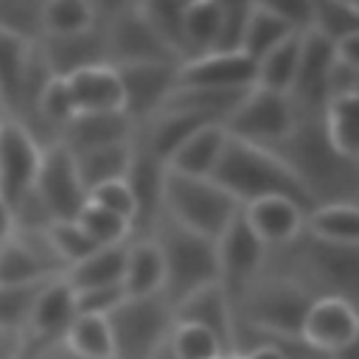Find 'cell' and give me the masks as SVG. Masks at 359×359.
I'll use <instances>...</instances> for the list:
<instances>
[{"label": "cell", "instance_id": "cell-14", "mask_svg": "<svg viewBox=\"0 0 359 359\" xmlns=\"http://www.w3.org/2000/svg\"><path fill=\"white\" fill-rule=\"evenodd\" d=\"M118 70L123 87V115L132 123H143L151 118L168 93L177 87L180 62H135V65H112Z\"/></svg>", "mask_w": 359, "mask_h": 359}, {"label": "cell", "instance_id": "cell-4", "mask_svg": "<svg viewBox=\"0 0 359 359\" xmlns=\"http://www.w3.org/2000/svg\"><path fill=\"white\" fill-rule=\"evenodd\" d=\"M314 297L317 294L286 275L261 272L233 303L236 325L264 334H300Z\"/></svg>", "mask_w": 359, "mask_h": 359}, {"label": "cell", "instance_id": "cell-45", "mask_svg": "<svg viewBox=\"0 0 359 359\" xmlns=\"http://www.w3.org/2000/svg\"><path fill=\"white\" fill-rule=\"evenodd\" d=\"M90 6H93V11H95L98 22H107V20H112L115 14H121V11L132 8V6H137V0H90Z\"/></svg>", "mask_w": 359, "mask_h": 359}, {"label": "cell", "instance_id": "cell-28", "mask_svg": "<svg viewBox=\"0 0 359 359\" xmlns=\"http://www.w3.org/2000/svg\"><path fill=\"white\" fill-rule=\"evenodd\" d=\"M123 255H126V244L98 247V250H93L87 258H81L79 264L67 266L62 278L70 283L73 292L98 289V286H121Z\"/></svg>", "mask_w": 359, "mask_h": 359}, {"label": "cell", "instance_id": "cell-16", "mask_svg": "<svg viewBox=\"0 0 359 359\" xmlns=\"http://www.w3.org/2000/svg\"><path fill=\"white\" fill-rule=\"evenodd\" d=\"M171 314H174V323H191L213 334L222 342L224 353L236 351V311L222 283H210L191 292L171 309Z\"/></svg>", "mask_w": 359, "mask_h": 359}, {"label": "cell", "instance_id": "cell-17", "mask_svg": "<svg viewBox=\"0 0 359 359\" xmlns=\"http://www.w3.org/2000/svg\"><path fill=\"white\" fill-rule=\"evenodd\" d=\"M334 59V42L314 31H303L300 36V56L297 73L289 90L292 104L300 112H323L325 104V73Z\"/></svg>", "mask_w": 359, "mask_h": 359}, {"label": "cell", "instance_id": "cell-18", "mask_svg": "<svg viewBox=\"0 0 359 359\" xmlns=\"http://www.w3.org/2000/svg\"><path fill=\"white\" fill-rule=\"evenodd\" d=\"M241 219L247 222V227L258 236V241L266 250H278L303 233L306 210L294 199L266 196V199H255V202L244 205Z\"/></svg>", "mask_w": 359, "mask_h": 359}, {"label": "cell", "instance_id": "cell-6", "mask_svg": "<svg viewBox=\"0 0 359 359\" xmlns=\"http://www.w3.org/2000/svg\"><path fill=\"white\" fill-rule=\"evenodd\" d=\"M112 359H149L171 334L174 314L163 294L123 297L107 314Z\"/></svg>", "mask_w": 359, "mask_h": 359}, {"label": "cell", "instance_id": "cell-24", "mask_svg": "<svg viewBox=\"0 0 359 359\" xmlns=\"http://www.w3.org/2000/svg\"><path fill=\"white\" fill-rule=\"evenodd\" d=\"M163 255L154 238L137 236L126 241V255H123V275H121V289L126 297H149V294H163Z\"/></svg>", "mask_w": 359, "mask_h": 359}, {"label": "cell", "instance_id": "cell-38", "mask_svg": "<svg viewBox=\"0 0 359 359\" xmlns=\"http://www.w3.org/2000/svg\"><path fill=\"white\" fill-rule=\"evenodd\" d=\"M45 236H48V244H50V250L56 252V258H59V264L65 269L79 264L81 258H87L93 250H98L90 241V236L79 227L76 219L73 222H50L45 227Z\"/></svg>", "mask_w": 359, "mask_h": 359}, {"label": "cell", "instance_id": "cell-47", "mask_svg": "<svg viewBox=\"0 0 359 359\" xmlns=\"http://www.w3.org/2000/svg\"><path fill=\"white\" fill-rule=\"evenodd\" d=\"M20 334L0 331V359H20Z\"/></svg>", "mask_w": 359, "mask_h": 359}, {"label": "cell", "instance_id": "cell-50", "mask_svg": "<svg viewBox=\"0 0 359 359\" xmlns=\"http://www.w3.org/2000/svg\"><path fill=\"white\" fill-rule=\"evenodd\" d=\"M149 359H180V356L174 353V348H171V345H168V339H165V342H163V345H160Z\"/></svg>", "mask_w": 359, "mask_h": 359}, {"label": "cell", "instance_id": "cell-19", "mask_svg": "<svg viewBox=\"0 0 359 359\" xmlns=\"http://www.w3.org/2000/svg\"><path fill=\"white\" fill-rule=\"evenodd\" d=\"M135 143V140H132ZM163 180H165V165L151 157L149 151H143L140 146H135L129 171L123 177V182L129 185L132 196H135V227L132 236H149L154 222L163 213Z\"/></svg>", "mask_w": 359, "mask_h": 359}, {"label": "cell", "instance_id": "cell-20", "mask_svg": "<svg viewBox=\"0 0 359 359\" xmlns=\"http://www.w3.org/2000/svg\"><path fill=\"white\" fill-rule=\"evenodd\" d=\"M36 48H39L50 76H62V79L81 67L107 62V42H104L101 22H95L90 31L76 34V36H42L36 42Z\"/></svg>", "mask_w": 359, "mask_h": 359}, {"label": "cell", "instance_id": "cell-33", "mask_svg": "<svg viewBox=\"0 0 359 359\" xmlns=\"http://www.w3.org/2000/svg\"><path fill=\"white\" fill-rule=\"evenodd\" d=\"M98 22L90 0H45L42 36H76Z\"/></svg>", "mask_w": 359, "mask_h": 359}, {"label": "cell", "instance_id": "cell-7", "mask_svg": "<svg viewBox=\"0 0 359 359\" xmlns=\"http://www.w3.org/2000/svg\"><path fill=\"white\" fill-rule=\"evenodd\" d=\"M294 121H297V107L292 104L289 95L252 84L222 126L236 140L275 149L292 132Z\"/></svg>", "mask_w": 359, "mask_h": 359}, {"label": "cell", "instance_id": "cell-12", "mask_svg": "<svg viewBox=\"0 0 359 359\" xmlns=\"http://www.w3.org/2000/svg\"><path fill=\"white\" fill-rule=\"evenodd\" d=\"M269 250L258 241V236L247 227L241 213L227 224V230L216 238V261H219V283L227 292L230 303L264 272Z\"/></svg>", "mask_w": 359, "mask_h": 359}, {"label": "cell", "instance_id": "cell-9", "mask_svg": "<svg viewBox=\"0 0 359 359\" xmlns=\"http://www.w3.org/2000/svg\"><path fill=\"white\" fill-rule=\"evenodd\" d=\"M300 337L317 353L331 359H353L359 339V314L353 300L339 294H320L311 300Z\"/></svg>", "mask_w": 359, "mask_h": 359}, {"label": "cell", "instance_id": "cell-49", "mask_svg": "<svg viewBox=\"0 0 359 359\" xmlns=\"http://www.w3.org/2000/svg\"><path fill=\"white\" fill-rule=\"evenodd\" d=\"M213 3L219 11H241V8H252V0H208Z\"/></svg>", "mask_w": 359, "mask_h": 359}, {"label": "cell", "instance_id": "cell-8", "mask_svg": "<svg viewBox=\"0 0 359 359\" xmlns=\"http://www.w3.org/2000/svg\"><path fill=\"white\" fill-rule=\"evenodd\" d=\"M109 65L135 62H182L180 50L165 39V34L137 8H126L112 20L101 22Z\"/></svg>", "mask_w": 359, "mask_h": 359}, {"label": "cell", "instance_id": "cell-40", "mask_svg": "<svg viewBox=\"0 0 359 359\" xmlns=\"http://www.w3.org/2000/svg\"><path fill=\"white\" fill-rule=\"evenodd\" d=\"M42 3L45 0H0V28L25 36L28 42L42 39Z\"/></svg>", "mask_w": 359, "mask_h": 359}, {"label": "cell", "instance_id": "cell-15", "mask_svg": "<svg viewBox=\"0 0 359 359\" xmlns=\"http://www.w3.org/2000/svg\"><path fill=\"white\" fill-rule=\"evenodd\" d=\"M177 84L202 90H250L255 84V62L241 50H208L180 62Z\"/></svg>", "mask_w": 359, "mask_h": 359}, {"label": "cell", "instance_id": "cell-52", "mask_svg": "<svg viewBox=\"0 0 359 359\" xmlns=\"http://www.w3.org/2000/svg\"><path fill=\"white\" fill-rule=\"evenodd\" d=\"M3 118H6V115H3V109H0V123H3Z\"/></svg>", "mask_w": 359, "mask_h": 359}, {"label": "cell", "instance_id": "cell-42", "mask_svg": "<svg viewBox=\"0 0 359 359\" xmlns=\"http://www.w3.org/2000/svg\"><path fill=\"white\" fill-rule=\"evenodd\" d=\"M255 8L278 17L294 31H309L311 22V0H252Z\"/></svg>", "mask_w": 359, "mask_h": 359}, {"label": "cell", "instance_id": "cell-21", "mask_svg": "<svg viewBox=\"0 0 359 359\" xmlns=\"http://www.w3.org/2000/svg\"><path fill=\"white\" fill-rule=\"evenodd\" d=\"M129 140H135V123L123 112H79L59 132V143L70 154Z\"/></svg>", "mask_w": 359, "mask_h": 359}, {"label": "cell", "instance_id": "cell-32", "mask_svg": "<svg viewBox=\"0 0 359 359\" xmlns=\"http://www.w3.org/2000/svg\"><path fill=\"white\" fill-rule=\"evenodd\" d=\"M62 345L76 359H112V337H109L107 317L76 314Z\"/></svg>", "mask_w": 359, "mask_h": 359}, {"label": "cell", "instance_id": "cell-41", "mask_svg": "<svg viewBox=\"0 0 359 359\" xmlns=\"http://www.w3.org/2000/svg\"><path fill=\"white\" fill-rule=\"evenodd\" d=\"M87 202L118 213L121 219H126L135 227V196H132V191H129V185L123 180H112V182H104V185L93 188L87 194Z\"/></svg>", "mask_w": 359, "mask_h": 359}, {"label": "cell", "instance_id": "cell-23", "mask_svg": "<svg viewBox=\"0 0 359 359\" xmlns=\"http://www.w3.org/2000/svg\"><path fill=\"white\" fill-rule=\"evenodd\" d=\"M224 143H227L224 126L222 123H205L196 132H191L171 151V157L165 160V168L174 174H182V177L210 180L216 165H219V157L224 151Z\"/></svg>", "mask_w": 359, "mask_h": 359}, {"label": "cell", "instance_id": "cell-25", "mask_svg": "<svg viewBox=\"0 0 359 359\" xmlns=\"http://www.w3.org/2000/svg\"><path fill=\"white\" fill-rule=\"evenodd\" d=\"M303 233L317 241L337 247L359 244V208L356 202H325L314 205L303 219Z\"/></svg>", "mask_w": 359, "mask_h": 359}, {"label": "cell", "instance_id": "cell-39", "mask_svg": "<svg viewBox=\"0 0 359 359\" xmlns=\"http://www.w3.org/2000/svg\"><path fill=\"white\" fill-rule=\"evenodd\" d=\"M168 345L174 348L180 359H222L224 356L222 342L205 328L191 325V323H174L168 334Z\"/></svg>", "mask_w": 359, "mask_h": 359}, {"label": "cell", "instance_id": "cell-10", "mask_svg": "<svg viewBox=\"0 0 359 359\" xmlns=\"http://www.w3.org/2000/svg\"><path fill=\"white\" fill-rule=\"evenodd\" d=\"M31 194L45 208L50 222H73L87 205V188L79 180L73 154L59 140L42 149V163Z\"/></svg>", "mask_w": 359, "mask_h": 359}, {"label": "cell", "instance_id": "cell-44", "mask_svg": "<svg viewBox=\"0 0 359 359\" xmlns=\"http://www.w3.org/2000/svg\"><path fill=\"white\" fill-rule=\"evenodd\" d=\"M337 95H359V65H348L334 56L325 73V101Z\"/></svg>", "mask_w": 359, "mask_h": 359}, {"label": "cell", "instance_id": "cell-48", "mask_svg": "<svg viewBox=\"0 0 359 359\" xmlns=\"http://www.w3.org/2000/svg\"><path fill=\"white\" fill-rule=\"evenodd\" d=\"M14 210H11V205L0 196V241H6L11 233H14Z\"/></svg>", "mask_w": 359, "mask_h": 359}, {"label": "cell", "instance_id": "cell-11", "mask_svg": "<svg viewBox=\"0 0 359 359\" xmlns=\"http://www.w3.org/2000/svg\"><path fill=\"white\" fill-rule=\"evenodd\" d=\"M76 320V294L70 289V283L59 275V278H50L34 309H31V317L25 323V331L20 337V359L22 356H36L48 348H53L56 342L65 339L70 323Z\"/></svg>", "mask_w": 359, "mask_h": 359}, {"label": "cell", "instance_id": "cell-3", "mask_svg": "<svg viewBox=\"0 0 359 359\" xmlns=\"http://www.w3.org/2000/svg\"><path fill=\"white\" fill-rule=\"evenodd\" d=\"M149 238L160 247L163 255V300L174 309L191 292L219 283V261H216V241L196 236L168 216L160 213Z\"/></svg>", "mask_w": 359, "mask_h": 359}, {"label": "cell", "instance_id": "cell-51", "mask_svg": "<svg viewBox=\"0 0 359 359\" xmlns=\"http://www.w3.org/2000/svg\"><path fill=\"white\" fill-rule=\"evenodd\" d=\"M222 359H244V356H241V353H238V351H233V353H224V356H222Z\"/></svg>", "mask_w": 359, "mask_h": 359}, {"label": "cell", "instance_id": "cell-30", "mask_svg": "<svg viewBox=\"0 0 359 359\" xmlns=\"http://www.w3.org/2000/svg\"><path fill=\"white\" fill-rule=\"evenodd\" d=\"M34 45L36 42H28L25 36L0 28V109L3 115H8L17 101Z\"/></svg>", "mask_w": 359, "mask_h": 359}, {"label": "cell", "instance_id": "cell-2", "mask_svg": "<svg viewBox=\"0 0 359 359\" xmlns=\"http://www.w3.org/2000/svg\"><path fill=\"white\" fill-rule=\"evenodd\" d=\"M224 194H230L241 208L266 199V196H286L294 199L306 213L314 208L300 180L292 174V168L272 151L255 143H244L227 135L224 151L219 157V165L210 177Z\"/></svg>", "mask_w": 359, "mask_h": 359}, {"label": "cell", "instance_id": "cell-13", "mask_svg": "<svg viewBox=\"0 0 359 359\" xmlns=\"http://www.w3.org/2000/svg\"><path fill=\"white\" fill-rule=\"evenodd\" d=\"M42 143L17 121L0 123V196L14 208L31 188L42 163Z\"/></svg>", "mask_w": 359, "mask_h": 359}, {"label": "cell", "instance_id": "cell-36", "mask_svg": "<svg viewBox=\"0 0 359 359\" xmlns=\"http://www.w3.org/2000/svg\"><path fill=\"white\" fill-rule=\"evenodd\" d=\"M289 34H294V28H289L278 17H272V14H266V11L252 6L250 17H247V25H244V36H241V53H247L252 62H258L266 50H272Z\"/></svg>", "mask_w": 359, "mask_h": 359}, {"label": "cell", "instance_id": "cell-43", "mask_svg": "<svg viewBox=\"0 0 359 359\" xmlns=\"http://www.w3.org/2000/svg\"><path fill=\"white\" fill-rule=\"evenodd\" d=\"M76 294V314H93V317H107L126 294L121 286H98V289H81Z\"/></svg>", "mask_w": 359, "mask_h": 359}, {"label": "cell", "instance_id": "cell-46", "mask_svg": "<svg viewBox=\"0 0 359 359\" xmlns=\"http://www.w3.org/2000/svg\"><path fill=\"white\" fill-rule=\"evenodd\" d=\"M238 353L244 359H286L278 348H272L269 342H250L247 348H238Z\"/></svg>", "mask_w": 359, "mask_h": 359}, {"label": "cell", "instance_id": "cell-35", "mask_svg": "<svg viewBox=\"0 0 359 359\" xmlns=\"http://www.w3.org/2000/svg\"><path fill=\"white\" fill-rule=\"evenodd\" d=\"M48 280L42 283H0V331L20 334L31 317V309Z\"/></svg>", "mask_w": 359, "mask_h": 359}, {"label": "cell", "instance_id": "cell-27", "mask_svg": "<svg viewBox=\"0 0 359 359\" xmlns=\"http://www.w3.org/2000/svg\"><path fill=\"white\" fill-rule=\"evenodd\" d=\"M132 154H135V143H132V140H129V143L101 146V149H87V151L73 154L79 180H81V185L87 188V194H90L93 188L104 185V182L123 180L126 171H129Z\"/></svg>", "mask_w": 359, "mask_h": 359}, {"label": "cell", "instance_id": "cell-26", "mask_svg": "<svg viewBox=\"0 0 359 359\" xmlns=\"http://www.w3.org/2000/svg\"><path fill=\"white\" fill-rule=\"evenodd\" d=\"M222 14L224 11H219L208 0H188L182 6L180 20H177V45H180L182 59L213 50L219 28H222Z\"/></svg>", "mask_w": 359, "mask_h": 359}, {"label": "cell", "instance_id": "cell-53", "mask_svg": "<svg viewBox=\"0 0 359 359\" xmlns=\"http://www.w3.org/2000/svg\"><path fill=\"white\" fill-rule=\"evenodd\" d=\"M0 244H3V241H0Z\"/></svg>", "mask_w": 359, "mask_h": 359}, {"label": "cell", "instance_id": "cell-5", "mask_svg": "<svg viewBox=\"0 0 359 359\" xmlns=\"http://www.w3.org/2000/svg\"><path fill=\"white\" fill-rule=\"evenodd\" d=\"M238 213L241 205L230 194H224L213 180L182 177L165 168L163 216H168L180 227L216 241Z\"/></svg>", "mask_w": 359, "mask_h": 359}, {"label": "cell", "instance_id": "cell-1", "mask_svg": "<svg viewBox=\"0 0 359 359\" xmlns=\"http://www.w3.org/2000/svg\"><path fill=\"white\" fill-rule=\"evenodd\" d=\"M300 180L314 205L356 202V163L339 157L325 140L320 112H300L292 132L272 149Z\"/></svg>", "mask_w": 359, "mask_h": 359}, {"label": "cell", "instance_id": "cell-34", "mask_svg": "<svg viewBox=\"0 0 359 359\" xmlns=\"http://www.w3.org/2000/svg\"><path fill=\"white\" fill-rule=\"evenodd\" d=\"M309 31L337 42L348 34H359V6L342 0H311V22Z\"/></svg>", "mask_w": 359, "mask_h": 359}, {"label": "cell", "instance_id": "cell-22", "mask_svg": "<svg viewBox=\"0 0 359 359\" xmlns=\"http://www.w3.org/2000/svg\"><path fill=\"white\" fill-rule=\"evenodd\" d=\"M79 112H123V87L112 65H90L65 76Z\"/></svg>", "mask_w": 359, "mask_h": 359}, {"label": "cell", "instance_id": "cell-29", "mask_svg": "<svg viewBox=\"0 0 359 359\" xmlns=\"http://www.w3.org/2000/svg\"><path fill=\"white\" fill-rule=\"evenodd\" d=\"M356 98L359 95H337L328 98L323 104L320 121H323V132L325 140L331 143V149L351 160L359 163V135H356Z\"/></svg>", "mask_w": 359, "mask_h": 359}, {"label": "cell", "instance_id": "cell-37", "mask_svg": "<svg viewBox=\"0 0 359 359\" xmlns=\"http://www.w3.org/2000/svg\"><path fill=\"white\" fill-rule=\"evenodd\" d=\"M76 222L90 236V241L95 247H115V244H126L132 238V224L126 219H121L118 213L104 210V208H98L93 202H87L81 208Z\"/></svg>", "mask_w": 359, "mask_h": 359}, {"label": "cell", "instance_id": "cell-31", "mask_svg": "<svg viewBox=\"0 0 359 359\" xmlns=\"http://www.w3.org/2000/svg\"><path fill=\"white\" fill-rule=\"evenodd\" d=\"M300 36H303V31L289 34L283 42H278L272 50H266L255 62V87H264V90L289 95L292 81H294V73H297Z\"/></svg>", "mask_w": 359, "mask_h": 359}]
</instances>
